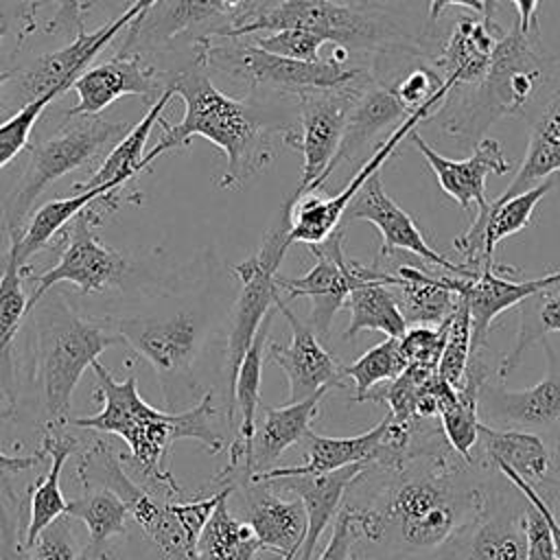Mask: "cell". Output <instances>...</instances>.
Returning a JSON list of instances; mask_svg holds the SVG:
<instances>
[{"instance_id":"obj_1","label":"cell","mask_w":560,"mask_h":560,"mask_svg":"<svg viewBox=\"0 0 560 560\" xmlns=\"http://www.w3.org/2000/svg\"><path fill=\"white\" fill-rule=\"evenodd\" d=\"M453 453L448 444L409 446L400 459L385 464L392 479L383 499L363 508L343 505L354 536L381 542L394 534L409 549H431L477 523L486 514L488 497L457 466Z\"/></svg>"},{"instance_id":"obj_2","label":"cell","mask_w":560,"mask_h":560,"mask_svg":"<svg viewBox=\"0 0 560 560\" xmlns=\"http://www.w3.org/2000/svg\"><path fill=\"white\" fill-rule=\"evenodd\" d=\"M101 411L94 416L70 418L68 424L98 433L118 435L131 451L133 468L155 490L173 497L182 494L179 483L168 470V453L177 440H195L210 453L225 446L217 429L214 392L208 389L199 402L186 411H158L138 392V376L131 370L125 381H116L103 363L92 365Z\"/></svg>"},{"instance_id":"obj_3","label":"cell","mask_w":560,"mask_h":560,"mask_svg":"<svg viewBox=\"0 0 560 560\" xmlns=\"http://www.w3.org/2000/svg\"><path fill=\"white\" fill-rule=\"evenodd\" d=\"M168 83L184 101L186 112L177 125L160 118L162 138L144 155L147 166L162 153L186 147L190 138L201 136L225 155L217 186L236 190L276 158L273 133L280 129L271 127L252 105L223 94L199 66L182 70Z\"/></svg>"},{"instance_id":"obj_4","label":"cell","mask_w":560,"mask_h":560,"mask_svg":"<svg viewBox=\"0 0 560 560\" xmlns=\"http://www.w3.org/2000/svg\"><path fill=\"white\" fill-rule=\"evenodd\" d=\"M560 88V59L540 42V31L503 35L488 72L472 85H457L446 96L440 120L446 136L459 142H479L490 125L503 116H523L542 94Z\"/></svg>"},{"instance_id":"obj_5","label":"cell","mask_w":560,"mask_h":560,"mask_svg":"<svg viewBox=\"0 0 560 560\" xmlns=\"http://www.w3.org/2000/svg\"><path fill=\"white\" fill-rule=\"evenodd\" d=\"M35 315V381L48 422L68 424L72 394L88 368L116 343H122L114 324L79 315L61 293L44 295Z\"/></svg>"},{"instance_id":"obj_6","label":"cell","mask_w":560,"mask_h":560,"mask_svg":"<svg viewBox=\"0 0 560 560\" xmlns=\"http://www.w3.org/2000/svg\"><path fill=\"white\" fill-rule=\"evenodd\" d=\"M282 28L311 31L346 50H416L411 37L389 18L335 0H280L254 15L236 18L214 37L238 39L260 31L276 33Z\"/></svg>"},{"instance_id":"obj_7","label":"cell","mask_w":560,"mask_h":560,"mask_svg":"<svg viewBox=\"0 0 560 560\" xmlns=\"http://www.w3.org/2000/svg\"><path fill=\"white\" fill-rule=\"evenodd\" d=\"M129 129L127 122H114L101 116H72L66 118L59 131L50 138L33 144L24 171L2 206L4 234L9 238L22 234L24 219L52 182L88 164L112 140H120Z\"/></svg>"},{"instance_id":"obj_8","label":"cell","mask_w":560,"mask_h":560,"mask_svg":"<svg viewBox=\"0 0 560 560\" xmlns=\"http://www.w3.org/2000/svg\"><path fill=\"white\" fill-rule=\"evenodd\" d=\"M289 212H291V197L284 199L278 221L269 228L262 236L258 252L241 260L232 267L234 278L238 280L241 289L234 302L228 343H225V383H228V418H234V383L241 368L245 352L249 350L258 328L262 322L273 313L276 300L280 298L278 284V269L280 262L291 247L289 243Z\"/></svg>"},{"instance_id":"obj_9","label":"cell","mask_w":560,"mask_h":560,"mask_svg":"<svg viewBox=\"0 0 560 560\" xmlns=\"http://www.w3.org/2000/svg\"><path fill=\"white\" fill-rule=\"evenodd\" d=\"M225 39L219 44V39L210 37L203 39L199 46L197 63L210 66L223 74H230L234 79H241L254 88H276L284 92H295L298 96L304 92L315 90H335L354 83L363 70L359 68H346L343 63L330 59L322 61H298L289 57L273 55L254 39L241 42V39Z\"/></svg>"},{"instance_id":"obj_10","label":"cell","mask_w":560,"mask_h":560,"mask_svg":"<svg viewBox=\"0 0 560 560\" xmlns=\"http://www.w3.org/2000/svg\"><path fill=\"white\" fill-rule=\"evenodd\" d=\"M455 83L451 79H444L442 88L418 109H413L398 127L392 129V133L374 149L370 160L352 175V179L343 186L341 192L335 197H319L315 192L306 195H291V212H289V243H306L315 245L326 241L335 230H339V221L343 219L350 201L357 197V192L363 188V184L374 175L381 173V166L396 153L402 138H407L418 122L429 120L433 114H438L451 94Z\"/></svg>"},{"instance_id":"obj_11","label":"cell","mask_w":560,"mask_h":560,"mask_svg":"<svg viewBox=\"0 0 560 560\" xmlns=\"http://www.w3.org/2000/svg\"><path fill=\"white\" fill-rule=\"evenodd\" d=\"M308 247L315 256V265L298 278L278 276V284L289 300H311V328L319 339L328 337L337 311L346 306V300L354 289L374 280H385L392 287L396 284V276L392 271L378 269L376 265L365 267L346 256L343 228L335 230L326 241Z\"/></svg>"},{"instance_id":"obj_12","label":"cell","mask_w":560,"mask_h":560,"mask_svg":"<svg viewBox=\"0 0 560 560\" xmlns=\"http://www.w3.org/2000/svg\"><path fill=\"white\" fill-rule=\"evenodd\" d=\"M112 324L122 343L155 370L164 398L171 402L173 389L190 378L203 343V319L199 313L177 311L171 315L122 317Z\"/></svg>"},{"instance_id":"obj_13","label":"cell","mask_w":560,"mask_h":560,"mask_svg":"<svg viewBox=\"0 0 560 560\" xmlns=\"http://www.w3.org/2000/svg\"><path fill=\"white\" fill-rule=\"evenodd\" d=\"M96 223L98 214L92 206L83 208L72 219L66 247L61 249L57 265L46 269L42 276H35V289L31 291L26 304L28 315L37 302L59 282H72L83 295L101 293L122 282L129 271V262L118 249L101 241L96 234Z\"/></svg>"},{"instance_id":"obj_14","label":"cell","mask_w":560,"mask_h":560,"mask_svg":"<svg viewBox=\"0 0 560 560\" xmlns=\"http://www.w3.org/2000/svg\"><path fill=\"white\" fill-rule=\"evenodd\" d=\"M359 88L315 90L300 94V129L284 133V144L302 153V177L295 197L315 192L332 173V162L339 151L348 114Z\"/></svg>"},{"instance_id":"obj_15","label":"cell","mask_w":560,"mask_h":560,"mask_svg":"<svg viewBox=\"0 0 560 560\" xmlns=\"http://www.w3.org/2000/svg\"><path fill=\"white\" fill-rule=\"evenodd\" d=\"M343 219H348V221H368V223L376 225V230L381 232V241H383L381 249H378V258H389L396 249H405V252H409V254L427 260L429 265H433L438 269H444L453 276L468 278V276L475 273L464 262L451 260L446 254L435 252L424 241L416 221L383 190L381 173H374L363 184V188L350 201Z\"/></svg>"},{"instance_id":"obj_16","label":"cell","mask_w":560,"mask_h":560,"mask_svg":"<svg viewBox=\"0 0 560 560\" xmlns=\"http://www.w3.org/2000/svg\"><path fill=\"white\" fill-rule=\"evenodd\" d=\"M505 265H492L475 271L468 278L446 273L448 287L457 293L459 300L466 302L470 311V322H472V354L486 348V339L490 332L492 322L508 308L521 304L523 300L553 289L560 284V269L549 271L540 278H529V280H516L510 276L499 273Z\"/></svg>"},{"instance_id":"obj_17","label":"cell","mask_w":560,"mask_h":560,"mask_svg":"<svg viewBox=\"0 0 560 560\" xmlns=\"http://www.w3.org/2000/svg\"><path fill=\"white\" fill-rule=\"evenodd\" d=\"M547 352V376L525 389H505L501 381H483L479 389V418L497 422L501 429H547L560 420V359L551 343L542 339Z\"/></svg>"},{"instance_id":"obj_18","label":"cell","mask_w":560,"mask_h":560,"mask_svg":"<svg viewBox=\"0 0 560 560\" xmlns=\"http://www.w3.org/2000/svg\"><path fill=\"white\" fill-rule=\"evenodd\" d=\"M276 306L291 328V339L287 346L271 343L269 354L289 381V402H300L322 389L330 392L332 387H341L343 365L322 346L311 324H304L282 298L276 300Z\"/></svg>"},{"instance_id":"obj_19","label":"cell","mask_w":560,"mask_h":560,"mask_svg":"<svg viewBox=\"0 0 560 560\" xmlns=\"http://www.w3.org/2000/svg\"><path fill=\"white\" fill-rule=\"evenodd\" d=\"M411 144L424 155L427 164L438 177L440 188L455 199V203L470 212V217L479 210L488 208V197H486V177L488 175H505L512 168V162L503 155V147L497 138H481L475 144L472 155L464 160H448L440 155L435 149H431L420 133L413 129L409 136Z\"/></svg>"},{"instance_id":"obj_20","label":"cell","mask_w":560,"mask_h":560,"mask_svg":"<svg viewBox=\"0 0 560 560\" xmlns=\"http://www.w3.org/2000/svg\"><path fill=\"white\" fill-rule=\"evenodd\" d=\"M133 20L136 11L127 7L125 13H120L109 24L96 28L94 33L81 31L68 46L33 59L18 74V92L24 94V103L50 90L66 92L68 88H72V83L88 70L90 61L114 39L116 33L127 28Z\"/></svg>"},{"instance_id":"obj_21","label":"cell","mask_w":560,"mask_h":560,"mask_svg":"<svg viewBox=\"0 0 560 560\" xmlns=\"http://www.w3.org/2000/svg\"><path fill=\"white\" fill-rule=\"evenodd\" d=\"M72 90L77 92V105L66 112V118L98 116L120 96H162L166 88H162L158 70L144 63L138 50H118L109 61L88 68L72 83Z\"/></svg>"},{"instance_id":"obj_22","label":"cell","mask_w":560,"mask_h":560,"mask_svg":"<svg viewBox=\"0 0 560 560\" xmlns=\"http://www.w3.org/2000/svg\"><path fill=\"white\" fill-rule=\"evenodd\" d=\"M245 4L247 0H160L142 22L127 26L120 50L129 52L138 42L166 46L179 37H192L195 44H201L210 37L208 26H217L225 18L232 24V15Z\"/></svg>"},{"instance_id":"obj_23","label":"cell","mask_w":560,"mask_h":560,"mask_svg":"<svg viewBox=\"0 0 560 560\" xmlns=\"http://www.w3.org/2000/svg\"><path fill=\"white\" fill-rule=\"evenodd\" d=\"M553 188L551 179L540 182L538 186L508 199V201H490L486 210L472 214L470 225L464 234H459L453 243V249L462 256V262L472 271L494 265V247L525 230L532 223V214L542 197Z\"/></svg>"},{"instance_id":"obj_24","label":"cell","mask_w":560,"mask_h":560,"mask_svg":"<svg viewBox=\"0 0 560 560\" xmlns=\"http://www.w3.org/2000/svg\"><path fill=\"white\" fill-rule=\"evenodd\" d=\"M230 486L241 488L245 516L262 549L273 551L282 560H298L306 536V510L302 501L282 499L271 490L269 481L249 477L234 479Z\"/></svg>"},{"instance_id":"obj_25","label":"cell","mask_w":560,"mask_h":560,"mask_svg":"<svg viewBox=\"0 0 560 560\" xmlns=\"http://www.w3.org/2000/svg\"><path fill=\"white\" fill-rule=\"evenodd\" d=\"M392 416L387 413L378 424L370 431L352 435V438H328L319 435L313 429L304 435V457L302 466H284V468H269L262 472H252L249 479L254 481H271L289 475H319L339 470L352 464H385L389 459L387 446V431H389Z\"/></svg>"},{"instance_id":"obj_26","label":"cell","mask_w":560,"mask_h":560,"mask_svg":"<svg viewBox=\"0 0 560 560\" xmlns=\"http://www.w3.org/2000/svg\"><path fill=\"white\" fill-rule=\"evenodd\" d=\"M370 464H352L339 470L319 472V475H289L280 479H271L282 488L291 490L306 510V536L300 549L298 560H313L315 547L341 510V499L348 488L365 472Z\"/></svg>"},{"instance_id":"obj_27","label":"cell","mask_w":560,"mask_h":560,"mask_svg":"<svg viewBox=\"0 0 560 560\" xmlns=\"http://www.w3.org/2000/svg\"><path fill=\"white\" fill-rule=\"evenodd\" d=\"M505 31L492 18L462 15L440 55L429 63L457 85L477 83L490 68L494 50Z\"/></svg>"},{"instance_id":"obj_28","label":"cell","mask_w":560,"mask_h":560,"mask_svg":"<svg viewBox=\"0 0 560 560\" xmlns=\"http://www.w3.org/2000/svg\"><path fill=\"white\" fill-rule=\"evenodd\" d=\"M68 424H52L46 422L44 438H42V451L50 459V466L44 477H39L31 486L28 494V523L24 534V545L31 547L37 536L59 516L66 514L68 501L61 494V470L68 462V457L79 448V440L66 431Z\"/></svg>"},{"instance_id":"obj_29","label":"cell","mask_w":560,"mask_h":560,"mask_svg":"<svg viewBox=\"0 0 560 560\" xmlns=\"http://www.w3.org/2000/svg\"><path fill=\"white\" fill-rule=\"evenodd\" d=\"M411 112L402 105L396 94L394 83L383 85L378 81H370L357 90L354 103L348 114L346 131L339 144V151L332 162V171L339 162L357 158L365 144H370L381 131L387 127H398Z\"/></svg>"},{"instance_id":"obj_30","label":"cell","mask_w":560,"mask_h":560,"mask_svg":"<svg viewBox=\"0 0 560 560\" xmlns=\"http://www.w3.org/2000/svg\"><path fill=\"white\" fill-rule=\"evenodd\" d=\"M477 442L481 444V453L490 466L510 468L534 488L538 483H549L553 462L540 435L532 431L488 427L481 422Z\"/></svg>"},{"instance_id":"obj_31","label":"cell","mask_w":560,"mask_h":560,"mask_svg":"<svg viewBox=\"0 0 560 560\" xmlns=\"http://www.w3.org/2000/svg\"><path fill=\"white\" fill-rule=\"evenodd\" d=\"M392 273L396 276L392 291L407 326H442L455 313L459 298L448 287L446 273L438 276L413 265H398Z\"/></svg>"},{"instance_id":"obj_32","label":"cell","mask_w":560,"mask_h":560,"mask_svg":"<svg viewBox=\"0 0 560 560\" xmlns=\"http://www.w3.org/2000/svg\"><path fill=\"white\" fill-rule=\"evenodd\" d=\"M560 171V88L540 107L532 122L527 153L510 186L494 199L508 201Z\"/></svg>"},{"instance_id":"obj_33","label":"cell","mask_w":560,"mask_h":560,"mask_svg":"<svg viewBox=\"0 0 560 560\" xmlns=\"http://www.w3.org/2000/svg\"><path fill=\"white\" fill-rule=\"evenodd\" d=\"M328 389L313 394L300 402H287L282 407H262V422L254 435V464L252 472L269 470V466L293 444L302 442L311 429V420L319 411L322 398Z\"/></svg>"},{"instance_id":"obj_34","label":"cell","mask_w":560,"mask_h":560,"mask_svg":"<svg viewBox=\"0 0 560 560\" xmlns=\"http://www.w3.org/2000/svg\"><path fill=\"white\" fill-rule=\"evenodd\" d=\"M173 96H177L175 88L171 83H166V90L162 92V96L155 98L151 103V107L147 109V114L116 142V147L101 162L98 171L88 182H81L74 186V192H83V190H90V188H96L103 184H112L120 190L129 179H133L138 173H142L147 168V164H144L147 140L153 131V125L160 122L164 107L168 105V101Z\"/></svg>"},{"instance_id":"obj_35","label":"cell","mask_w":560,"mask_h":560,"mask_svg":"<svg viewBox=\"0 0 560 560\" xmlns=\"http://www.w3.org/2000/svg\"><path fill=\"white\" fill-rule=\"evenodd\" d=\"M66 514L83 523L90 536L79 560H109V540L127 534L131 516L127 503L105 488H90L81 497L68 501Z\"/></svg>"},{"instance_id":"obj_36","label":"cell","mask_w":560,"mask_h":560,"mask_svg":"<svg viewBox=\"0 0 560 560\" xmlns=\"http://www.w3.org/2000/svg\"><path fill=\"white\" fill-rule=\"evenodd\" d=\"M118 188L112 184H103L83 192H74L66 199H52L44 203L33 217L31 223L24 228L20 241H18V258L24 269H28V260L44 249L55 234L66 228L83 208L92 206L94 201H116Z\"/></svg>"},{"instance_id":"obj_37","label":"cell","mask_w":560,"mask_h":560,"mask_svg":"<svg viewBox=\"0 0 560 560\" xmlns=\"http://www.w3.org/2000/svg\"><path fill=\"white\" fill-rule=\"evenodd\" d=\"M232 492L234 486H225L199 534V560H254L262 551V545L249 523L230 512L228 499Z\"/></svg>"},{"instance_id":"obj_38","label":"cell","mask_w":560,"mask_h":560,"mask_svg":"<svg viewBox=\"0 0 560 560\" xmlns=\"http://www.w3.org/2000/svg\"><path fill=\"white\" fill-rule=\"evenodd\" d=\"M346 306L350 311V324L343 339H354L363 330H378L398 339L407 332V322L400 313L392 284L385 280H374L354 289L348 295Z\"/></svg>"},{"instance_id":"obj_39","label":"cell","mask_w":560,"mask_h":560,"mask_svg":"<svg viewBox=\"0 0 560 560\" xmlns=\"http://www.w3.org/2000/svg\"><path fill=\"white\" fill-rule=\"evenodd\" d=\"M525 508V505H523ZM527 538L521 512H494L483 518L462 549V560H525Z\"/></svg>"},{"instance_id":"obj_40","label":"cell","mask_w":560,"mask_h":560,"mask_svg":"<svg viewBox=\"0 0 560 560\" xmlns=\"http://www.w3.org/2000/svg\"><path fill=\"white\" fill-rule=\"evenodd\" d=\"M556 289V287H553ZM553 289L540 291L518 306V330L512 350L499 361L497 378L503 381L523 359L525 350L534 343L545 339L547 332H560V293Z\"/></svg>"},{"instance_id":"obj_41","label":"cell","mask_w":560,"mask_h":560,"mask_svg":"<svg viewBox=\"0 0 560 560\" xmlns=\"http://www.w3.org/2000/svg\"><path fill=\"white\" fill-rule=\"evenodd\" d=\"M22 234L9 238V249L0 260V357L7 354L22 319L28 315V298L24 293V269L18 258V241Z\"/></svg>"},{"instance_id":"obj_42","label":"cell","mask_w":560,"mask_h":560,"mask_svg":"<svg viewBox=\"0 0 560 560\" xmlns=\"http://www.w3.org/2000/svg\"><path fill=\"white\" fill-rule=\"evenodd\" d=\"M407 368L398 337H387L381 343L363 352L354 363L343 365V376L354 383V402H363L376 383L398 378Z\"/></svg>"},{"instance_id":"obj_43","label":"cell","mask_w":560,"mask_h":560,"mask_svg":"<svg viewBox=\"0 0 560 560\" xmlns=\"http://www.w3.org/2000/svg\"><path fill=\"white\" fill-rule=\"evenodd\" d=\"M472 357V322L464 300L457 302L455 313L446 322V339L438 363V376L451 387L459 389L466 381V372Z\"/></svg>"},{"instance_id":"obj_44","label":"cell","mask_w":560,"mask_h":560,"mask_svg":"<svg viewBox=\"0 0 560 560\" xmlns=\"http://www.w3.org/2000/svg\"><path fill=\"white\" fill-rule=\"evenodd\" d=\"M61 94H63L61 90H50L28 103H24L11 118L0 122V171L26 147L37 118Z\"/></svg>"},{"instance_id":"obj_45","label":"cell","mask_w":560,"mask_h":560,"mask_svg":"<svg viewBox=\"0 0 560 560\" xmlns=\"http://www.w3.org/2000/svg\"><path fill=\"white\" fill-rule=\"evenodd\" d=\"M24 534V505L13 492H7L4 477L0 479V560H31Z\"/></svg>"},{"instance_id":"obj_46","label":"cell","mask_w":560,"mask_h":560,"mask_svg":"<svg viewBox=\"0 0 560 560\" xmlns=\"http://www.w3.org/2000/svg\"><path fill=\"white\" fill-rule=\"evenodd\" d=\"M35 0H0V61L11 59L35 31Z\"/></svg>"},{"instance_id":"obj_47","label":"cell","mask_w":560,"mask_h":560,"mask_svg":"<svg viewBox=\"0 0 560 560\" xmlns=\"http://www.w3.org/2000/svg\"><path fill=\"white\" fill-rule=\"evenodd\" d=\"M252 39L254 44H258L260 48L273 55L298 59V61H322L319 48L322 44H326L324 37L304 28H282L271 35H258Z\"/></svg>"},{"instance_id":"obj_48","label":"cell","mask_w":560,"mask_h":560,"mask_svg":"<svg viewBox=\"0 0 560 560\" xmlns=\"http://www.w3.org/2000/svg\"><path fill=\"white\" fill-rule=\"evenodd\" d=\"M446 322L438 328H429V326L407 328V332L400 337V350L407 365L438 372V363H440L444 339H446Z\"/></svg>"},{"instance_id":"obj_49","label":"cell","mask_w":560,"mask_h":560,"mask_svg":"<svg viewBox=\"0 0 560 560\" xmlns=\"http://www.w3.org/2000/svg\"><path fill=\"white\" fill-rule=\"evenodd\" d=\"M70 521L72 518L68 514L52 521L28 547L31 560H79L81 551L77 547Z\"/></svg>"},{"instance_id":"obj_50","label":"cell","mask_w":560,"mask_h":560,"mask_svg":"<svg viewBox=\"0 0 560 560\" xmlns=\"http://www.w3.org/2000/svg\"><path fill=\"white\" fill-rule=\"evenodd\" d=\"M523 529L527 538V558L525 560H556L553 542L549 527L542 518V514L525 499L523 508Z\"/></svg>"},{"instance_id":"obj_51","label":"cell","mask_w":560,"mask_h":560,"mask_svg":"<svg viewBox=\"0 0 560 560\" xmlns=\"http://www.w3.org/2000/svg\"><path fill=\"white\" fill-rule=\"evenodd\" d=\"M532 505H536V510L542 514V518H545V523H547V527H549V534H551V542H553V553H556V560H560V523L556 521V516H553V512H551V508H549V503L545 501V497L532 486V483H527L525 479H521L516 472H512L510 468H497Z\"/></svg>"},{"instance_id":"obj_52","label":"cell","mask_w":560,"mask_h":560,"mask_svg":"<svg viewBox=\"0 0 560 560\" xmlns=\"http://www.w3.org/2000/svg\"><path fill=\"white\" fill-rule=\"evenodd\" d=\"M85 31L83 28V4L81 0H59L55 15L46 24V33L72 35V39Z\"/></svg>"},{"instance_id":"obj_53","label":"cell","mask_w":560,"mask_h":560,"mask_svg":"<svg viewBox=\"0 0 560 560\" xmlns=\"http://www.w3.org/2000/svg\"><path fill=\"white\" fill-rule=\"evenodd\" d=\"M497 2H512L516 7L518 20L516 26L521 33H534L538 28V0H486V18H492V9Z\"/></svg>"},{"instance_id":"obj_54","label":"cell","mask_w":560,"mask_h":560,"mask_svg":"<svg viewBox=\"0 0 560 560\" xmlns=\"http://www.w3.org/2000/svg\"><path fill=\"white\" fill-rule=\"evenodd\" d=\"M44 451L39 448L37 453L31 455H7L0 451V479L9 477V475H18L24 470H31L33 466H37L44 459Z\"/></svg>"},{"instance_id":"obj_55","label":"cell","mask_w":560,"mask_h":560,"mask_svg":"<svg viewBox=\"0 0 560 560\" xmlns=\"http://www.w3.org/2000/svg\"><path fill=\"white\" fill-rule=\"evenodd\" d=\"M448 7H466L472 13L486 15V2L483 0H429V24L438 22V18L444 13Z\"/></svg>"},{"instance_id":"obj_56","label":"cell","mask_w":560,"mask_h":560,"mask_svg":"<svg viewBox=\"0 0 560 560\" xmlns=\"http://www.w3.org/2000/svg\"><path fill=\"white\" fill-rule=\"evenodd\" d=\"M160 0H133L129 7L136 11V20L131 22V24H138V22H142L144 20V15L158 4Z\"/></svg>"},{"instance_id":"obj_57","label":"cell","mask_w":560,"mask_h":560,"mask_svg":"<svg viewBox=\"0 0 560 560\" xmlns=\"http://www.w3.org/2000/svg\"><path fill=\"white\" fill-rule=\"evenodd\" d=\"M11 72H7V70H0V101H2V85L7 83V81H11Z\"/></svg>"}]
</instances>
